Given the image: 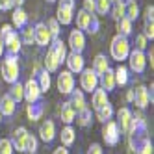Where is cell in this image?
Instances as JSON below:
<instances>
[{
    "label": "cell",
    "instance_id": "1",
    "mask_svg": "<svg viewBox=\"0 0 154 154\" xmlns=\"http://www.w3.org/2000/svg\"><path fill=\"white\" fill-rule=\"evenodd\" d=\"M130 50H132V48H130V41H128V37L117 34V35L112 39V45H109V54H112V58H113L115 61L123 63V61L128 58Z\"/></svg>",
    "mask_w": 154,
    "mask_h": 154
},
{
    "label": "cell",
    "instance_id": "2",
    "mask_svg": "<svg viewBox=\"0 0 154 154\" xmlns=\"http://www.w3.org/2000/svg\"><path fill=\"white\" fill-rule=\"evenodd\" d=\"M76 26H78V30L87 32V34H97L100 23H98V19H97L95 13H89V11H85V9H80V11L76 13Z\"/></svg>",
    "mask_w": 154,
    "mask_h": 154
},
{
    "label": "cell",
    "instance_id": "3",
    "mask_svg": "<svg viewBox=\"0 0 154 154\" xmlns=\"http://www.w3.org/2000/svg\"><path fill=\"white\" fill-rule=\"evenodd\" d=\"M2 78L9 85L19 80V61H17V56H13V54H6V58L2 61Z\"/></svg>",
    "mask_w": 154,
    "mask_h": 154
},
{
    "label": "cell",
    "instance_id": "4",
    "mask_svg": "<svg viewBox=\"0 0 154 154\" xmlns=\"http://www.w3.org/2000/svg\"><path fill=\"white\" fill-rule=\"evenodd\" d=\"M74 19V0H60V6L56 9V20L60 24L67 26Z\"/></svg>",
    "mask_w": 154,
    "mask_h": 154
},
{
    "label": "cell",
    "instance_id": "5",
    "mask_svg": "<svg viewBox=\"0 0 154 154\" xmlns=\"http://www.w3.org/2000/svg\"><path fill=\"white\" fill-rule=\"evenodd\" d=\"M102 139H104V143L106 145H109V147H115L117 143H119V139H121V130H119V126H117V123L115 121H106V123H102Z\"/></svg>",
    "mask_w": 154,
    "mask_h": 154
},
{
    "label": "cell",
    "instance_id": "6",
    "mask_svg": "<svg viewBox=\"0 0 154 154\" xmlns=\"http://www.w3.org/2000/svg\"><path fill=\"white\" fill-rule=\"evenodd\" d=\"M128 65H130V71L132 72H136V74H143L147 69V56H145V52H141V50H130L128 54Z\"/></svg>",
    "mask_w": 154,
    "mask_h": 154
},
{
    "label": "cell",
    "instance_id": "7",
    "mask_svg": "<svg viewBox=\"0 0 154 154\" xmlns=\"http://www.w3.org/2000/svg\"><path fill=\"white\" fill-rule=\"evenodd\" d=\"M98 87V76L93 72V69H82L80 72V89L84 93H91L93 89Z\"/></svg>",
    "mask_w": 154,
    "mask_h": 154
},
{
    "label": "cell",
    "instance_id": "8",
    "mask_svg": "<svg viewBox=\"0 0 154 154\" xmlns=\"http://www.w3.org/2000/svg\"><path fill=\"white\" fill-rule=\"evenodd\" d=\"M2 41H4V52L13 54V56H19L20 48H23V41H20V35L17 34L15 30L9 32V34H8Z\"/></svg>",
    "mask_w": 154,
    "mask_h": 154
},
{
    "label": "cell",
    "instance_id": "9",
    "mask_svg": "<svg viewBox=\"0 0 154 154\" xmlns=\"http://www.w3.org/2000/svg\"><path fill=\"white\" fill-rule=\"evenodd\" d=\"M56 85H58V91L61 95H71V91L74 89V74L69 71H61L58 74Z\"/></svg>",
    "mask_w": 154,
    "mask_h": 154
},
{
    "label": "cell",
    "instance_id": "10",
    "mask_svg": "<svg viewBox=\"0 0 154 154\" xmlns=\"http://www.w3.org/2000/svg\"><path fill=\"white\" fill-rule=\"evenodd\" d=\"M34 43L39 47H48L52 43V35L47 28V23H39L34 26Z\"/></svg>",
    "mask_w": 154,
    "mask_h": 154
},
{
    "label": "cell",
    "instance_id": "11",
    "mask_svg": "<svg viewBox=\"0 0 154 154\" xmlns=\"http://www.w3.org/2000/svg\"><path fill=\"white\" fill-rule=\"evenodd\" d=\"M23 89H24V100L28 102V104H32V102H37L39 98H41V89H39V84H37V80L35 78H30L24 85H23Z\"/></svg>",
    "mask_w": 154,
    "mask_h": 154
},
{
    "label": "cell",
    "instance_id": "12",
    "mask_svg": "<svg viewBox=\"0 0 154 154\" xmlns=\"http://www.w3.org/2000/svg\"><path fill=\"white\" fill-rule=\"evenodd\" d=\"M63 63H67V71L72 74H80L84 67V56L78 52H67V58H65Z\"/></svg>",
    "mask_w": 154,
    "mask_h": 154
},
{
    "label": "cell",
    "instance_id": "13",
    "mask_svg": "<svg viewBox=\"0 0 154 154\" xmlns=\"http://www.w3.org/2000/svg\"><path fill=\"white\" fill-rule=\"evenodd\" d=\"M152 100V91L149 93V89L145 85H137L134 87V104L139 108V109H145Z\"/></svg>",
    "mask_w": 154,
    "mask_h": 154
},
{
    "label": "cell",
    "instance_id": "14",
    "mask_svg": "<svg viewBox=\"0 0 154 154\" xmlns=\"http://www.w3.org/2000/svg\"><path fill=\"white\" fill-rule=\"evenodd\" d=\"M69 48L71 52H78L82 54L84 48H85V35H84V32L82 30H72L71 34H69Z\"/></svg>",
    "mask_w": 154,
    "mask_h": 154
},
{
    "label": "cell",
    "instance_id": "15",
    "mask_svg": "<svg viewBox=\"0 0 154 154\" xmlns=\"http://www.w3.org/2000/svg\"><path fill=\"white\" fill-rule=\"evenodd\" d=\"M26 137H28V130L24 126H19L13 132V136H11L13 150H17V152H26Z\"/></svg>",
    "mask_w": 154,
    "mask_h": 154
},
{
    "label": "cell",
    "instance_id": "16",
    "mask_svg": "<svg viewBox=\"0 0 154 154\" xmlns=\"http://www.w3.org/2000/svg\"><path fill=\"white\" fill-rule=\"evenodd\" d=\"M117 126L121 130V134H126L128 128H130V123H132V109L130 108H121L119 112H117Z\"/></svg>",
    "mask_w": 154,
    "mask_h": 154
},
{
    "label": "cell",
    "instance_id": "17",
    "mask_svg": "<svg viewBox=\"0 0 154 154\" xmlns=\"http://www.w3.org/2000/svg\"><path fill=\"white\" fill-rule=\"evenodd\" d=\"M39 137L45 143L54 141V137H56V125H54V121L47 119L45 123H41V126H39Z\"/></svg>",
    "mask_w": 154,
    "mask_h": 154
},
{
    "label": "cell",
    "instance_id": "18",
    "mask_svg": "<svg viewBox=\"0 0 154 154\" xmlns=\"http://www.w3.org/2000/svg\"><path fill=\"white\" fill-rule=\"evenodd\" d=\"M43 113H45V104H43L41 100L32 102V104L26 106V117H28V121H32V123L39 121L43 117Z\"/></svg>",
    "mask_w": 154,
    "mask_h": 154
},
{
    "label": "cell",
    "instance_id": "19",
    "mask_svg": "<svg viewBox=\"0 0 154 154\" xmlns=\"http://www.w3.org/2000/svg\"><path fill=\"white\" fill-rule=\"evenodd\" d=\"M48 48L56 54V58H58V61H60V65L65 61V58H67V45L63 43V39H60V37H56V39H52V43L48 45Z\"/></svg>",
    "mask_w": 154,
    "mask_h": 154
},
{
    "label": "cell",
    "instance_id": "20",
    "mask_svg": "<svg viewBox=\"0 0 154 154\" xmlns=\"http://www.w3.org/2000/svg\"><path fill=\"white\" fill-rule=\"evenodd\" d=\"M71 106L74 108V112L78 113V112H82L84 108H87V102H85V97H84V91L82 89H72L71 91Z\"/></svg>",
    "mask_w": 154,
    "mask_h": 154
},
{
    "label": "cell",
    "instance_id": "21",
    "mask_svg": "<svg viewBox=\"0 0 154 154\" xmlns=\"http://www.w3.org/2000/svg\"><path fill=\"white\" fill-rule=\"evenodd\" d=\"M108 93L102 89V87H97V89L91 91V108L93 109H98V108H102L104 104H108Z\"/></svg>",
    "mask_w": 154,
    "mask_h": 154
},
{
    "label": "cell",
    "instance_id": "22",
    "mask_svg": "<svg viewBox=\"0 0 154 154\" xmlns=\"http://www.w3.org/2000/svg\"><path fill=\"white\" fill-rule=\"evenodd\" d=\"M15 109H17V102L9 95H4L0 98V113H2V117H11L15 113Z\"/></svg>",
    "mask_w": 154,
    "mask_h": 154
},
{
    "label": "cell",
    "instance_id": "23",
    "mask_svg": "<svg viewBox=\"0 0 154 154\" xmlns=\"http://www.w3.org/2000/svg\"><path fill=\"white\" fill-rule=\"evenodd\" d=\"M93 72L98 76V78H100V76L109 69V63H108V58L104 56V54H97L95 56V60H93Z\"/></svg>",
    "mask_w": 154,
    "mask_h": 154
},
{
    "label": "cell",
    "instance_id": "24",
    "mask_svg": "<svg viewBox=\"0 0 154 154\" xmlns=\"http://www.w3.org/2000/svg\"><path fill=\"white\" fill-rule=\"evenodd\" d=\"M98 84H100V87L109 93V91H113L115 89V76H113V69H108L100 78H98Z\"/></svg>",
    "mask_w": 154,
    "mask_h": 154
},
{
    "label": "cell",
    "instance_id": "25",
    "mask_svg": "<svg viewBox=\"0 0 154 154\" xmlns=\"http://www.w3.org/2000/svg\"><path fill=\"white\" fill-rule=\"evenodd\" d=\"M11 20H13V26L17 30H23L28 24V13L24 11L23 8H15L13 9V15H11Z\"/></svg>",
    "mask_w": 154,
    "mask_h": 154
},
{
    "label": "cell",
    "instance_id": "26",
    "mask_svg": "<svg viewBox=\"0 0 154 154\" xmlns=\"http://www.w3.org/2000/svg\"><path fill=\"white\" fill-rule=\"evenodd\" d=\"M60 117H61V121H63L65 125H71V123H74L76 112H74V108L71 106V102H69V100L61 104V108H60Z\"/></svg>",
    "mask_w": 154,
    "mask_h": 154
},
{
    "label": "cell",
    "instance_id": "27",
    "mask_svg": "<svg viewBox=\"0 0 154 154\" xmlns=\"http://www.w3.org/2000/svg\"><path fill=\"white\" fill-rule=\"evenodd\" d=\"M95 117H97L98 123H106V121H109V119L113 117V106L108 102V104H104L102 108L95 109Z\"/></svg>",
    "mask_w": 154,
    "mask_h": 154
},
{
    "label": "cell",
    "instance_id": "28",
    "mask_svg": "<svg viewBox=\"0 0 154 154\" xmlns=\"http://www.w3.org/2000/svg\"><path fill=\"white\" fill-rule=\"evenodd\" d=\"M58 69H60V61L56 58V54L48 48L47 50V56H45V71H48V72H58Z\"/></svg>",
    "mask_w": 154,
    "mask_h": 154
},
{
    "label": "cell",
    "instance_id": "29",
    "mask_svg": "<svg viewBox=\"0 0 154 154\" xmlns=\"http://www.w3.org/2000/svg\"><path fill=\"white\" fill-rule=\"evenodd\" d=\"M37 84H39V89H41V93H47L48 89H50V85H52V78H50V72L48 71H45L43 69L39 74H37Z\"/></svg>",
    "mask_w": 154,
    "mask_h": 154
},
{
    "label": "cell",
    "instance_id": "30",
    "mask_svg": "<svg viewBox=\"0 0 154 154\" xmlns=\"http://www.w3.org/2000/svg\"><path fill=\"white\" fill-rule=\"evenodd\" d=\"M125 17L130 19L132 23L139 17V6L136 0H128V2H125Z\"/></svg>",
    "mask_w": 154,
    "mask_h": 154
},
{
    "label": "cell",
    "instance_id": "31",
    "mask_svg": "<svg viewBox=\"0 0 154 154\" xmlns=\"http://www.w3.org/2000/svg\"><path fill=\"white\" fill-rule=\"evenodd\" d=\"M61 145L63 147H71L72 143H74V139H76V132H74V128L71 126V125H67L63 130H61Z\"/></svg>",
    "mask_w": 154,
    "mask_h": 154
},
{
    "label": "cell",
    "instance_id": "32",
    "mask_svg": "<svg viewBox=\"0 0 154 154\" xmlns=\"http://www.w3.org/2000/svg\"><path fill=\"white\" fill-rule=\"evenodd\" d=\"M115 23H117V34H119V35L128 37V35L132 34V20H130V19L121 17V19L115 20Z\"/></svg>",
    "mask_w": 154,
    "mask_h": 154
},
{
    "label": "cell",
    "instance_id": "33",
    "mask_svg": "<svg viewBox=\"0 0 154 154\" xmlns=\"http://www.w3.org/2000/svg\"><path fill=\"white\" fill-rule=\"evenodd\" d=\"M91 109H89V106L87 108H84L82 112H78L76 113V117H74V121L78 123L80 126H84V128H87V126H91Z\"/></svg>",
    "mask_w": 154,
    "mask_h": 154
},
{
    "label": "cell",
    "instance_id": "34",
    "mask_svg": "<svg viewBox=\"0 0 154 154\" xmlns=\"http://www.w3.org/2000/svg\"><path fill=\"white\" fill-rule=\"evenodd\" d=\"M113 76H115V85H126L128 84V69L123 63L117 69H113Z\"/></svg>",
    "mask_w": 154,
    "mask_h": 154
},
{
    "label": "cell",
    "instance_id": "35",
    "mask_svg": "<svg viewBox=\"0 0 154 154\" xmlns=\"http://www.w3.org/2000/svg\"><path fill=\"white\" fill-rule=\"evenodd\" d=\"M9 97L13 98V100L19 104L20 100H23V97H24V89H23V84H19V80L15 84H11V87H9Z\"/></svg>",
    "mask_w": 154,
    "mask_h": 154
},
{
    "label": "cell",
    "instance_id": "36",
    "mask_svg": "<svg viewBox=\"0 0 154 154\" xmlns=\"http://www.w3.org/2000/svg\"><path fill=\"white\" fill-rule=\"evenodd\" d=\"M109 13H112L113 20L125 17V2L123 0H115V2H112V8H109Z\"/></svg>",
    "mask_w": 154,
    "mask_h": 154
},
{
    "label": "cell",
    "instance_id": "37",
    "mask_svg": "<svg viewBox=\"0 0 154 154\" xmlns=\"http://www.w3.org/2000/svg\"><path fill=\"white\" fill-rule=\"evenodd\" d=\"M109 8H112L109 0H95V13L106 15V13H109Z\"/></svg>",
    "mask_w": 154,
    "mask_h": 154
},
{
    "label": "cell",
    "instance_id": "38",
    "mask_svg": "<svg viewBox=\"0 0 154 154\" xmlns=\"http://www.w3.org/2000/svg\"><path fill=\"white\" fill-rule=\"evenodd\" d=\"M20 41H23L24 45H32V43H34V28L26 24L20 30Z\"/></svg>",
    "mask_w": 154,
    "mask_h": 154
},
{
    "label": "cell",
    "instance_id": "39",
    "mask_svg": "<svg viewBox=\"0 0 154 154\" xmlns=\"http://www.w3.org/2000/svg\"><path fill=\"white\" fill-rule=\"evenodd\" d=\"M47 28H48V32H50L52 39L60 37V32H61V24L58 23L56 19H50V20H47Z\"/></svg>",
    "mask_w": 154,
    "mask_h": 154
},
{
    "label": "cell",
    "instance_id": "40",
    "mask_svg": "<svg viewBox=\"0 0 154 154\" xmlns=\"http://www.w3.org/2000/svg\"><path fill=\"white\" fill-rule=\"evenodd\" d=\"M15 150H13V145H11V139H8V137H4V139H0V154H13Z\"/></svg>",
    "mask_w": 154,
    "mask_h": 154
},
{
    "label": "cell",
    "instance_id": "41",
    "mask_svg": "<svg viewBox=\"0 0 154 154\" xmlns=\"http://www.w3.org/2000/svg\"><path fill=\"white\" fill-rule=\"evenodd\" d=\"M26 152H30V154L37 152V137L32 134H28V137H26Z\"/></svg>",
    "mask_w": 154,
    "mask_h": 154
},
{
    "label": "cell",
    "instance_id": "42",
    "mask_svg": "<svg viewBox=\"0 0 154 154\" xmlns=\"http://www.w3.org/2000/svg\"><path fill=\"white\" fill-rule=\"evenodd\" d=\"M147 41H149V39L143 35V34H141V35H137V37H136V50L145 52V48H147Z\"/></svg>",
    "mask_w": 154,
    "mask_h": 154
},
{
    "label": "cell",
    "instance_id": "43",
    "mask_svg": "<svg viewBox=\"0 0 154 154\" xmlns=\"http://www.w3.org/2000/svg\"><path fill=\"white\" fill-rule=\"evenodd\" d=\"M145 32H143V35H145L147 39H154V23H145V28H143Z\"/></svg>",
    "mask_w": 154,
    "mask_h": 154
},
{
    "label": "cell",
    "instance_id": "44",
    "mask_svg": "<svg viewBox=\"0 0 154 154\" xmlns=\"http://www.w3.org/2000/svg\"><path fill=\"white\" fill-rule=\"evenodd\" d=\"M87 154H104L102 145H100V143H91L89 149H87Z\"/></svg>",
    "mask_w": 154,
    "mask_h": 154
},
{
    "label": "cell",
    "instance_id": "45",
    "mask_svg": "<svg viewBox=\"0 0 154 154\" xmlns=\"http://www.w3.org/2000/svg\"><path fill=\"white\" fill-rule=\"evenodd\" d=\"M152 20H154V6L149 4L145 8V23H152Z\"/></svg>",
    "mask_w": 154,
    "mask_h": 154
},
{
    "label": "cell",
    "instance_id": "46",
    "mask_svg": "<svg viewBox=\"0 0 154 154\" xmlns=\"http://www.w3.org/2000/svg\"><path fill=\"white\" fill-rule=\"evenodd\" d=\"M84 9L89 13H95V0H84Z\"/></svg>",
    "mask_w": 154,
    "mask_h": 154
},
{
    "label": "cell",
    "instance_id": "47",
    "mask_svg": "<svg viewBox=\"0 0 154 154\" xmlns=\"http://www.w3.org/2000/svg\"><path fill=\"white\" fill-rule=\"evenodd\" d=\"M13 8V0H0V9H11Z\"/></svg>",
    "mask_w": 154,
    "mask_h": 154
},
{
    "label": "cell",
    "instance_id": "48",
    "mask_svg": "<svg viewBox=\"0 0 154 154\" xmlns=\"http://www.w3.org/2000/svg\"><path fill=\"white\" fill-rule=\"evenodd\" d=\"M11 30H13V26H11V24H4V26H2V30H0V37L4 39V37L9 34V32H11Z\"/></svg>",
    "mask_w": 154,
    "mask_h": 154
},
{
    "label": "cell",
    "instance_id": "49",
    "mask_svg": "<svg viewBox=\"0 0 154 154\" xmlns=\"http://www.w3.org/2000/svg\"><path fill=\"white\" fill-rule=\"evenodd\" d=\"M52 154H69V150H67V147H58Z\"/></svg>",
    "mask_w": 154,
    "mask_h": 154
},
{
    "label": "cell",
    "instance_id": "50",
    "mask_svg": "<svg viewBox=\"0 0 154 154\" xmlns=\"http://www.w3.org/2000/svg\"><path fill=\"white\" fill-rule=\"evenodd\" d=\"M126 102H134V89L126 91Z\"/></svg>",
    "mask_w": 154,
    "mask_h": 154
},
{
    "label": "cell",
    "instance_id": "51",
    "mask_svg": "<svg viewBox=\"0 0 154 154\" xmlns=\"http://www.w3.org/2000/svg\"><path fill=\"white\" fill-rule=\"evenodd\" d=\"M23 4H24V0H13V6L15 8H23Z\"/></svg>",
    "mask_w": 154,
    "mask_h": 154
},
{
    "label": "cell",
    "instance_id": "52",
    "mask_svg": "<svg viewBox=\"0 0 154 154\" xmlns=\"http://www.w3.org/2000/svg\"><path fill=\"white\" fill-rule=\"evenodd\" d=\"M2 54H4V41L0 37V58H2Z\"/></svg>",
    "mask_w": 154,
    "mask_h": 154
},
{
    "label": "cell",
    "instance_id": "53",
    "mask_svg": "<svg viewBox=\"0 0 154 154\" xmlns=\"http://www.w3.org/2000/svg\"><path fill=\"white\" fill-rule=\"evenodd\" d=\"M47 2H48V4H52V2H56V0H47Z\"/></svg>",
    "mask_w": 154,
    "mask_h": 154
},
{
    "label": "cell",
    "instance_id": "54",
    "mask_svg": "<svg viewBox=\"0 0 154 154\" xmlns=\"http://www.w3.org/2000/svg\"><path fill=\"white\" fill-rule=\"evenodd\" d=\"M0 123H2V113H0Z\"/></svg>",
    "mask_w": 154,
    "mask_h": 154
}]
</instances>
